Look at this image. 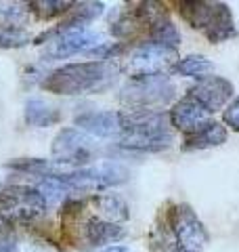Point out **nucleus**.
<instances>
[{
	"instance_id": "nucleus-4",
	"label": "nucleus",
	"mask_w": 239,
	"mask_h": 252,
	"mask_svg": "<svg viewBox=\"0 0 239 252\" xmlns=\"http://www.w3.org/2000/svg\"><path fill=\"white\" fill-rule=\"evenodd\" d=\"M46 200L34 185H9L0 189V238L17 225L31 223L44 215Z\"/></svg>"
},
{
	"instance_id": "nucleus-20",
	"label": "nucleus",
	"mask_w": 239,
	"mask_h": 252,
	"mask_svg": "<svg viewBox=\"0 0 239 252\" xmlns=\"http://www.w3.org/2000/svg\"><path fill=\"white\" fill-rule=\"evenodd\" d=\"M30 42V36L23 30H0V51L21 49Z\"/></svg>"
},
{
	"instance_id": "nucleus-7",
	"label": "nucleus",
	"mask_w": 239,
	"mask_h": 252,
	"mask_svg": "<svg viewBox=\"0 0 239 252\" xmlns=\"http://www.w3.org/2000/svg\"><path fill=\"white\" fill-rule=\"evenodd\" d=\"M34 44H46L44 57L46 61L53 59H69L80 53H92L99 46L105 44L99 32H92L89 28H71L63 32H44L42 36L34 38Z\"/></svg>"
},
{
	"instance_id": "nucleus-19",
	"label": "nucleus",
	"mask_w": 239,
	"mask_h": 252,
	"mask_svg": "<svg viewBox=\"0 0 239 252\" xmlns=\"http://www.w3.org/2000/svg\"><path fill=\"white\" fill-rule=\"evenodd\" d=\"M26 23H28L26 6L0 2V30H23Z\"/></svg>"
},
{
	"instance_id": "nucleus-23",
	"label": "nucleus",
	"mask_w": 239,
	"mask_h": 252,
	"mask_svg": "<svg viewBox=\"0 0 239 252\" xmlns=\"http://www.w3.org/2000/svg\"><path fill=\"white\" fill-rule=\"evenodd\" d=\"M101 252H130L128 248H124V246H109L105 250H101Z\"/></svg>"
},
{
	"instance_id": "nucleus-17",
	"label": "nucleus",
	"mask_w": 239,
	"mask_h": 252,
	"mask_svg": "<svg viewBox=\"0 0 239 252\" xmlns=\"http://www.w3.org/2000/svg\"><path fill=\"white\" fill-rule=\"evenodd\" d=\"M172 72L202 80V78H208L214 72V63L210 59H206L204 55H189L185 59H179V63L174 65Z\"/></svg>"
},
{
	"instance_id": "nucleus-16",
	"label": "nucleus",
	"mask_w": 239,
	"mask_h": 252,
	"mask_svg": "<svg viewBox=\"0 0 239 252\" xmlns=\"http://www.w3.org/2000/svg\"><path fill=\"white\" fill-rule=\"evenodd\" d=\"M4 166L11 170H17L21 175H30L38 179H44V177H51L59 172V170H55V164L42 160V158H17V160H11Z\"/></svg>"
},
{
	"instance_id": "nucleus-22",
	"label": "nucleus",
	"mask_w": 239,
	"mask_h": 252,
	"mask_svg": "<svg viewBox=\"0 0 239 252\" xmlns=\"http://www.w3.org/2000/svg\"><path fill=\"white\" fill-rule=\"evenodd\" d=\"M0 252H19V248H17V244H15V240L0 238Z\"/></svg>"
},
{
	"instance_id": "nucleus-10",
	"label": "nucleus",
	"mask_w": 239,
	"mask_h": 252,
	"mask_svg": "<svg viewBox=\"0 0 239 252\" xmlns=\"http://www.w3.org/2000/svg\"><path fill=\"white\" fill-rule=\"evenodd\" d=\"M233 93H235V89H233V82L231 80H227V78H222V76H208V78L197 80L191 86L187 97L193 99L195 103L202 109H206L208 114H214L229 103Z\"/></svg>"
},
{
	"instance_id": "nucleus-14",
	"label": "nucleus",
	"mask_w": 239,
	"mask_h": 252,
	"mask_svg": "<svg viewBox=\"0 0 239 252\" xmlns=\"http://www.w3.org/2000/svg\"><path fill=\"white\" fill-rule=\"evenodd\" d=\"M23 120L34 128H49L61 120V112L44 99H28L23 105Z\"/></svg>"
},
{
	"instance_id": "nucleus-2",
	"label": "nucleus",
	"mask_w": 239,
	"mask_h": 252,
	"mask_svg": "<svg viewBox=\"0 0 239 252\" xmlns=\"http://www.w3.org/2000/svg\"><path fill=\"white\" fill-rule=\"evenodd\" d=\"M172 128L168 116L162 112H124V130L120 145L132 152H159L170 147Z\"/></svg>"
},
{
	"instance_id": "nucleus-3",
	"label": "nucleus",
	"mask_w": 239,
	"mask_h": 252,
	"mask_svg": "<svg viewBox=\"0 0 239 252\" xmlns=\"http://www.w3.org/2000/svg\"><path fill=\"white\" fill-rule=\"evenodd\" d=\"M180 19L193 30H199L212 44H220L237 34L233 13L225 2H206V0H185L177 2Z\"/></svg>"
},
{
	"instance_id": "nucleus-5",
	"label": "nucleus",
	"mask_w": 239,
	"mask_h": 252,
	"mask_svg": "<svg viewBox=\"0 0 239 252\" xmlns=\"http://www.w3.org/2000/svg\"><path fill=\"white\" fill-rule=\"evenodd\" d=\"M177 86L168 76L134 78L120 93V101L128 112H159L157 107L168 105L174 99Z\"/></svg>"
},
{
	"instance_id": "nucleus-11",
	"label": "nucleus",
	"mask_w": 239,
	"mask_h": 252,
	"mask_svg": "<svg viewBox=\"0 0 239 252\" xmlns=\"http://www.w3.org/2000/svg\"><path fill=\"white\" fill-rule=\"evenodd\" d=\"M74 124L94 139H120L124 130V112H84L76 116Z\"/></svg>"
},
{
	"instance_id": "nucleus-6",
	"label": "nucleus",
	"mask_w": 239,
	"mask_h": 252,
	"mask_svg": "<svg viewBox=\"0 0 239 252\" xmlns=\"http://www.w3.org/2000/svg\"><path fill=\"white\" fill-rule=\"evenodd\" d=\"M166 227L177 244L174 252H202L210 242L204 223L189 204H172L166 210Z\"/></svg>"
},
{
	"instance_id": "nucleus-1",
	"label": "nucleus",
	"mask_w": 239,
	"mask_h": 252,
	"mask_svg": "<svg viewBox=\"0 0 239 252\" xmlns=\"http://www.w3.org/2000/svg\"><path fill=\"white\" fill-rule=\"evenodd\" d=\"M120 67L114 61H82V63H67L59 69H55L44 78L40 86L55 94H92L101 93L116 80Z\"/></svg>"
},
{
	"instance_id": "nucleus-15",
	"label": "nucleus",
	"mask_w": 239,
	"mask_h": 252,
	"mask_svg": "<svg viewBox=\"0 0 239 252\" xmlns=\"http://www.w3.org/2000/svg\"><path fill=\"white\" fill-rule=\"evenodd\" d=\"M227 141V128L216 120L206 122L202 128L195 130L193 135L185 137V149H208L218 147Z\"/></svg>"
},
{
	"instance_id": "nucleus-21",
	"label": "nucleus",
	"mask_w": 239,
	"mask_h": 252,
	"mask_svg": "<svg viewBox=\"0 0 239 252\" xmlns=\"http://www.w3.org/2000/svg\"><path fill=\"white\" fill-rule=\"evenodd\" d=\"M222 120H225V124L229 126L231 130L239 132V97H235V99L227 105L225 114H222Z\"/></svg>"
},
{
	"instance_id": "nucleus-18",
	"label": "nucleus",
	"mask_w": 239,
	"mask_h": 252,
	"mask_svg": "<svg viewBox=\"0 0 239 252\" xmlns=\"http://www.w3.org/2000/svg\"><path fill=\"white\" fill-rule=\"evenodd\" d=\"M28 13H34L38 19L49 21L55 17H61V15H67L71 11L74 2H63V0H34V2H28Z\"/></svg>"
},
{
	"instance_id": "nucleus-12",
	"label": "nucleus",
	"mask_w": 239,
	"mask_h": 252,
	"mask_svg": "<svg viewBox=\"0 0 239 252\" xmlns=\"http://www.w3.org/2000/svg\"><path fill=\"white\" fill-rule=\"evenodd\" d=\"M168 120H170L172 128L180 130L182 135L187 137V135H193L195 130H199L206 122H210V114L199 107L193 99L185 97L172 105Z\"/></svg>"
},
{
	"instance_id": "nucleus-9",
	"label": "nucleus",
	"mask_w": 239,
	"mask_h": 252,
	"mask_svg": "<svg viewBox=\"0 0 239 252\" xmlns=\"http://www.w3.org/2000/svg\"><path fill=\"white\" fill-rule=\"evenodd\" d=\"M177 63H179L177 49L155 42H143L128 55L126 72L130 74V80H134V78L164 76L166 72L174 69Z\"/></svg>"
},
{
	"instance_id": "nucleus-13",
	"label": "nucleus",
	"mask_w": 239,
	"mask_h": 252,
	"mask_svg": "<svg viewBox=\"0 0 239 252\" xmlns=\"http://www.w3.org/2000/svg\"><path fill=\"white\" fill-rule=\"evenodd\" d=\"M89 204L94 208V215L109 220V223H124V220H128L130 212H128V206H126V202L120 198L116 193H99V195H92L89 200Z\"/></svg>"
},
{
	"instance_id": "nucleus-8",
	"label": "nucleus",
	"mask_w": 239,
	"mask_h": 252,
	"mask_svg": "<svg viewBox=\"0 0 239 252\" xmlns=\"http://www.w3.org/2000/svg\"><path fill=\"white\" fill-rule=\"evenodd\" d=\"M99 147L94 143V139L89 137L86 132L78 130L76 126L69 128H61L53 139L51 145V156L53 162L61 164V166H71V168H86L90 166V162L97 158Z\"/></svg>"
}]
</instances>
